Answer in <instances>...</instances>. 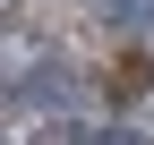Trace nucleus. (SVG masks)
<instances>
[{
  "label": "nucleus",
  "mask_w": 154,
  "mask_h": 145,
  "mask_svg": "<svg viewBox=\"0 0 154 145\" xmlns=\"http://www.w3.org/2000/svg\"><path fill=\"white\" fill-rule=\"evenodd\" d=\"M0 145H9V137H0Z\"/></svg>",
  "instance_id": "obj_3"
},
{
  "label": "nucleus",
  "mask_w": 154,
  "mask_h": 145,
  "mask_svg": "<svg viewBox=\"0 0 154 145\" xmlns=\"http://www.w3.org/2000/svg\"><path fill=\"white\" fill-rule=\"evenodd\" d=\"M77 145H154V137H137V128H86Z\"/></svg>",
  "instance_id": "obj_2"
},
{
  "label": "nucleus",
  "mask_w": 154,
  "mask_h": 145,
  "mask_svg": "<svg viewBox=\"0 0 154 145\" xmlns=\"http://www.w3.org/2000/svg\"><path fill=\"white\" fill-rule=\"evenodd\" d=\"M111 26H154V0H103Z\"/></svg>",
  "instance_id": "obj_1"
}]
</instances>
